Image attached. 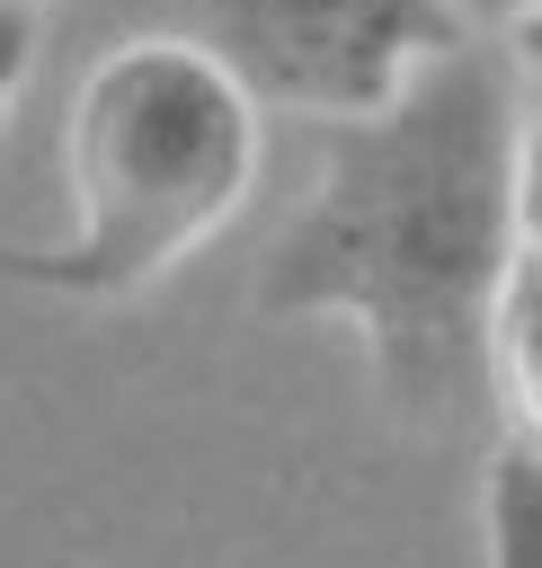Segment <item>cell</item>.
Instances as JSON below:
<instances>
[{"label": "cell", "mask_w": 542, "mask_h": 568, "mask_svg": "<svg viewBox=\"0 0 542 568\" xmlns=\"http://www.w3.org/2000/svg\"><path fill=\"white\" fill-rule=\"evenodd\" d=\"M533 106L515 44H453L391 106L320 133V178L284 222L258 311L347 320L382 399L418 426L480 399V320L533 248Z\"/></svg>", "instance_id": "6da1fadb"}, {"label": "cell", "mask_w": 542, "mask_h": 568, "mask_svg": "<svg viewBox=\"0 0 542 568\" xmlns=\"http://www.w3.org/2000/svg\"><path fill=\"white\" fill-rule=\"evenodd\" d=\"M267 115L195 36H124L71 98V240L9 248L36 293L124 302L195 257L258 186Z\"/></svg>", "instance_id": "7a4b0ae2"}, {"label": "cell", "mask_w": 542, "mask_h": 568, "mask_svg": "<svg viewBox=\"0 0 542 568\" xmlns=\"http://www.w3.org/2000/svg\"><path fill=\"white\" fill-rule=\"evenodd\" d=\"M195 44L240 80V98L267 115L355 124L400 98L409 71L471 44L435 0H195Z\"/></svg>", "instance_id": "3957f363"}, {"label": "cell", "mask_w": 542, "mask_h": 568, "mask_svg": "<svg viewBox=\"0 0 542 568\" xmlns=\"http://www.w3.org/2000/svg\"><path fill=\"white\" fill-rule=\"evenodd\" d=\"M533 293H542V240L498 275V302L480 320V399H498V426L524 453H533V426H542V390H533Z\"/></svg>", "instance_id": "277c9868"}, {"label": "cell", "mask_w": 542, "mask_h": 568, "mask_svg": "<svg viewBox=\"0 0 542 568\" xmlns=\"http://www.w3.org/2000/svg\"><path fill=\"white\" fill-rule=\"evenodd\" d=\"M462 36H480V44H515V53H533V9L542 0H435Z\"/></svg>", "instance_id": "5b68a950"}, {"label": "cell", "mask_w": 542, "mask_h": 568, "mask_svg": "<svg viewBox=\"0 0 542 568\" xmlns=\"http://www.w3.org/2000/svg\"><path fill=\"white\" fill-rule=\"evenodd\" d=\"M27 62H36V18H27V9H0V115H9Z\"/></svg>", "instance_id": "8992f818"}, {"label": "cell", "mask_w": 542, "mask_h": 568, "mask_svg": "<svg viewBox=\"0 0 542 568\" xmlns=\"http://www.w3.org/2000/svg\"><path fill=\"white\" fill-rule=\"evenodd\" d=\"M0 9H27V18H36V9H53V0H0Z\"/></svg>", "instance_id": "52a82bcc"}]
</instances>
